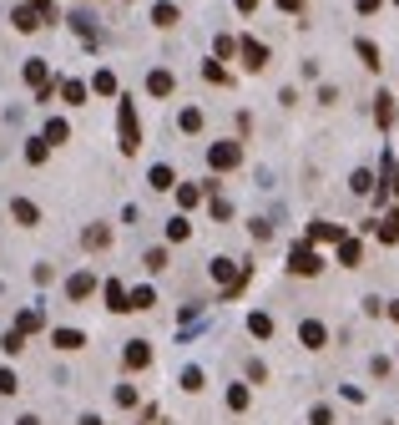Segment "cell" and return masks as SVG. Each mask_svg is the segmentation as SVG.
<instances>
[{"mask_svg":"<svg viewBox=\"0 0 399 425\" xmlns=\"http://www.w3.org/2000/svg\"><path fill=\"white\" fill-rule=\"evenodd\" d=\"M91 92L112 96V92H116V76H112V71H96V76H91Z\"/></svg>","mask_w":399,"mask_h":425,"instance_id":"cell-30","label":"cell"},{"mask_svg":"<svg viewBox=\"0 0 399 425\" xmlns=\"http://www.w3.org/2000/svg\"><path fill=\"white\" fill-rule=\"evenodd\" d=\"M389 319H394V324H399V299H394V304H389Z\"/></svg>","mask_w":399,"mask_h":425,"instance_id":"cell-50","label":"cell"},{"mask_svg":"<svg viewBox=\"0 0 399 425\" xmlns=\"http://www.w3.org/2000/svg\"><path fill=\"white\" fill-rule=\"evenodd\" d=\"M248 334L268 339V334H273V319H268V314H248Z\"/></svg>","mask_w":399,"mask_h":425,"instance_id":"cell-28","label":"cell"},{"mask_svg":"<svg viewBox=\"0 0 399 425\" xmlns=\"http://www.w3.org/2000/svg\"><path fill=\"white\" fill-rule=\"evenodd\" d=\"M146 268L162 273V268H167V248H146Z\"/></svg>","mask_w":399,"mask_h":425,"instance_id":"cell-37","label":"cell"},{"mask_svg":"<svg viewBox=\"0 0 399 425\" xmlns=\"http://www.w3.org/2000/svg\"><path fill=\"white\" fill-rule=\"evenodd\" d=\"M172 87H177L172 71H152V76H146V92H152V96H172Z\"/></svg>","mask_w":399,"mask_h":425,"instance_id":"cell-13","label":"cell"},{"mask_svg":"<svg viewBox=\"0 0 399 425\" xmlns=\"http://www.w3.org/2000/svg\"><path fill=\"white\" fill-rule=\"evenodd\" d=\"M213 46H218V56H233V51H238V41H233V36H218Z\"/></svg>","mask_w":399,"mask_h":425,"instance_id":"cell-42","label":"cell"},{"mask_svg":"<svg viewBox=\"0 0 399 425\" xmlns=\"http://www.w3.org/2000/svg\"><path fill=\"white\" fill-rule=\"evenodd\" d=\"M31 10H40V20H56V6H51V0H31Z\"/></svg>","mask_w":399,"mask_h":425,"instance_id":"cell-44","label":"cell"},{"mask_svg":"<svg viewBox=\"0 0 399 425\" xmlns=\"http://www.w3.org/2000/svg\"><path fill=\"white\" fill-rule=\"evenodd\" d=\"M349 187H354L359 198H364V193H374V173H369V167H359V173L349 178Z\"/></svg>","mask_w":399,"mask_h":425,"instance_id":"cell-25","label":"cell"},{"mask_svg":"<svg viewBox=\"0 0 399 425\" xmlns=\"http://www.w3.org/2000/svg\"><path fill=\"white\" fill-rule=\"evenodd\" d=\"M121 359H127V370H146V365H152V350H146V339H127Z\"/></svg>","mask_w":399,"mask_h":425,"instance_id":"cell-6","label":"cell"},{"mask_svg":"<svg viewBox=\"0 0 399 425\" xmlns=\"http://www.w3.org/2000/svg\"><path fill=\"white\" fill-rule=\"evenodd\" d=\"M308 425H333V410H329V405H313V410H308Z\"/></svg>","mask_w":399,"mask_h":425,"instance_id":"cell-38","label":"cell"},{"mask_svg":"<svg viewBox=\"0 0 399 425\" xmlns=\"http://www.w3.org/2000/svg\"><path fill=\"white\" fill-rule=\"evenodd\" d=\"M0 350H6V354H20V350H26V334H20V329H10L6 339H0Z\"/></svg>","mask_w":399,"mask_h":425,"instance_id":"cell-34","label":"cell"},{"mask_svg":"<svg viewBox=\"0 0 399 425\" xmlns=\"http://www.w3.org/2000/svg\"><path fill=\"white\" fill-rule=\"evenodd\" d=\"M299 339H303V350H324V345H329V329L319 324V319H303V324H299Z\"/></svg>","mask_w":399,"mask_h":425,"instance_id":"cell-5","label":"cell"},{"mask_svg":"<svg viewBox=\"0 0 399 425\" xmlns=\"http://www.w3.org/2000/svg\"><path fill=\"white\" fill-rule=\"evenodd\" d=\"M10 20H15V31H36V26H40V10H31V6H15V15H10Z\"/></svg>","mask_w":399,"mask_h":425,"instance_id":"cell-17","label":"cell"},{"mask_svg":"<svg viewBox=\"0 0 399 425\" xmlns=\"http://www.w3.org/2000/svg\"><path fill=\"white\" fill-rule=\"evenodd\" d=\"M238 162H243L238 142H213V147H207V167H213V173H233Z\"/></svg>","mask_w":399,"mask_h":425,"instance_id":"cell-2","label":"cell"},{"mask_svg":"<svg viewBox=\"0 0 399 425\" xmlns=\"http://www.w3.org/2000/svg\"><path fill=\"white\" fill-rule=\"evenodd\" d=\"M182 390H187V395H197V390H202V370H197V365H187V370H182Z\"/></svg>","mask_w":399,"mask_h":425,"instance_id":"cell-33","label":"cell"},{"mask_svg":"<svg viewBox=\"0 0 399 425\" xmlns=\"http://www.w3.org/2000/svg\"><path fill=\"white\" fill-rule=\"evenodd\" d=\"M213 218H233V203H227V198H213Z\"/></svg>","mask_w":399,"mask_h":425,"instance_id":"cell-45","label":"cell"},{"mask_svg":"<svg viewBox=\"0 0 399 425\" xmlns=\"http://www.w3.org/2000/svg\"><path fill=\"white\" fill-rule=\"evenodd\" d=\"M374 117H379V127H389L394 122V96H384V92L374 96Z\"/></svg>","mask_w":399,"mask_h":425,"instance_id":"cell-21","label":"cell"},{"mask_svg":"<svg viewBox=\"0 0 399 425\" xmlns=\"http://www.w3.org/2000/svg\"><path fill=\"white\" fill-rule=\"evenodd\" d=\"M369 233H379V243H399V212H384L379 223H369Z\"/></svg>","mask_w":399,"mask_h":425,"instance_id":"cell-9","label":"cell"},{"mask_svg":"<svg viewBox=\"0 0 399 425\" xmlns=\"http://www.w3.org/2000/svg\"><path fill=\"white\" fill-rule=\"evenodd\" d=\"M26 81H31L36 92L46 87V61H40V56H36V61H26Z\"/></svg>","mask_w":399,"mask_h":425,"instance_id":"cell-22","label":"cell"},{"mask_svg":"<svg viewBox=\"0 0 399 425\" xmlns=\"http://www.w3.org/2000/svg\"><path fill=\"white\" fill-rule=\"evenodd\" d=\"M81 243H86V248H107L112 233H107V228H86V233H81Z\"/></svg>","mask_w":399,"mask_h":425,"instance_id":"cell-29","label":"cell"},{"mask_svg":"<svg viewBox=\"0 0 399 425\" xmlns=\"http://www.w3.org/2000/svg\"><path fill=\"white\" fill-rule=\"evenodd\" d=\"M146 182H152L157 193H172V187H177V173H172V167H167V162H157L152 173H146Z\"/></svg>","mask_w":399,"mask_h":425,"instance_id":"cell-10","label":"cell"},{"mask_svg":"<svg viewBox=\"0 0 399 425\" xmlns=\"http://www.w3.org/2000/svg\"><path fill=\"white\" fill-rule=\"evenodd\" d=\"M152 20H157V26L167 31V26H177V20H182V10H177V6H167V0H162V6L152 10Z\"/></svg>","mask_w":399,"mask_h":425,"instance_id":"cell-20","label":"cell"},{"mask_svg":"<svg viewBox=\"0 0 399 425\" xmlns=\"http://www.w3.org/2000/svg\"><path fill=\"white\" fill-rule=\"evenodd\" d=\"M61 96H66L71 106H81L86 101V87H81V81H61Z\"/></svg>","mask_w":399,"mask_h":425,"instance_id":"cell-31","label":"cell"},{"mask_svg":"<svg viewBox=\"0 0 399 425\" xmlns=\"http://www.w3.org/2000/svg\"><path fill=\"white\" fill-rule=\"evenodd\" d=\"M71 26H76V36H86V41L96 36V31H91V15H86V10H76V15H71Z\"/></svg>","mask_w":399,"mask_h":425,"instance_id":"cell-36","label":"cell"},{"mask_svg":"<svg viewBox=\"0 0 399 425\" xmlns=\"http://www.w3.org/2000/svg\"><path fill=\"white\" fill-rule=\"evenodd\" d=\"M394 6H399V0H394Z\"/></svg>","mask_w":399,"mask_h":425,"instance_id":"cell-53","label":"cell"},{"mask_svg":"<svg viewBox=\"0 0 399 425\" xmlns=\"http://www.w3.org/2000/svg\"><path fill=\"white\" fill-rule=\"evenodd\" d=\"M167 238H172V243H187V238H193V223H187V218H172V223H167Z\"/></svg>","mask_w":399,"mask_h":425,"instance_id":"cell-24","label":"cell"},{"mask_svg":"<svg viewBox=\"0 0 399 425\" xmlns=\"http://www.w3.org/2000/svg\"><path fill=\"white\" fill-rule=\"evenodd\" d=\"M319 268H324L319 253H313L308 243H293V253H288V273H303V279H313Z\"/></svg>","mask_w":399,"mask_h":425,"instance_id":"cell-3","label":"cell"},{"mask_svg":"<svg viewBox=\"0 0 399 425\" xmlns=\"http://www.w3.org/2000/svg\"><path fill=\"white\" fill-rule=\"evenodd\" d=\"M339 264H344V268H359V264H364V248H359V238H349V233L339 238Z\"/></svg>","mask_w":399,"mask_h":425,"instance_id":"cell-8","label":"cell"},{"mask_svg":"<svg viewBox=\"0 0 399 425\" xmlns=\"http://www.w3.org/2000/svg\"><path fill=\"white\" fill-rule=\"evenodd\" d=\"M81 425H101V415H81Z\"/></svg>","mask_w":399,"mask_h":425,"instance_id":"cell-49","label":"cell"},{"mask_svg":"<svg viewBox=\"0 0 399 425\" xmlns=\"http://www.w3.org/2000/svg\"><path fill=\"white\" fill-rule=\"evenodd\" d=\"M10 218H15L20 228H36V223H40V208H36L31 198H15V203H10Z\"/></svg>","mask_w":399,"mask_h":425,"instance_id":"cell-7","label":"cell"},{"mask_svg":"<svg viewBox=\"0 0 399 425\" xmlns=\"http://www.w3.org/2000/svg\"><path fill=\"white\" fill-rule=\"evenodd\" d=\"M116 127H121V152H137L142 147V122H137V106H132V96H121V112H116Z\"/></svg>","mask_w":399,"mask_h":425,"instance_id":"cell-1","label":"cell"},{"mask_svg":"<svg viewBox=\"0 0 399 425\" xmlns=\"http://www.w3.org/2000/svg\"><path fill=\"white\" fill-rule=\"evenodd\" d=\"M233 6H238V10L248 15V10H258V0H233Z\"/></svg>","mask_w":399,"mask_h":425,"instance_id":"cell-48","label":"cell"},{"mask_svg":"<svg viewBox=\"0 0 399 425\" xmlns=\"http://www.w3.org/2000/svg\"><path fill=\"white\" fill-rule=\"evenodd\" d=\"M379 6H384V0H359V15H374Z\"/></svg>","mask_w":399,"mask_h":425,"instance_id":"cell-47","label":"cell"},{"mask_svg":"<svg viewBox=\"0 0 399 425\" xmlns=\"http://www.w3.org/2000/svg\"><path fill=\"white\" fill-rule=\"evenodd\" d=\"M354 51H359V61L369 71H379V46H374V41H354Z\"/></svg>","mask_w":399,"mask_h":425,"instance_id":"cell-19","label":"cell"},{"mask_svg":"<svg viewBox=\"0 0 399 425\" xmlns=\"http://www.w3.org/2000/svg\"><path fill=\"white\" fill-rule=\"evenodd\" d=\"M248 400H253L248 385H227V410H248Z\"/></svg>","mask_w":399,"mask_h":425,"instance_id":"cell-27","label":"cell"},{"mask_svg":"<svg viewBox=\"0 0 399 425\" xmlns=\"http://www.w3.org/2000/svg\"><path fill=\"white\" fill-rule=\"evenodd\" d=\"M177 127H182V132H202V112H197V106H182Z\"/></svg>","mask_w":399,"mask_h":425,"instance_id":"cell-23","label":"cell"},{"mask_svg":"<svg viewBox=\"0 0 399 425\" xmlns=\"http://www.w3.org/2000/svg\"><path fill=\"white\" fill-rule=\"evenodd\" d=\"M46 142H51V147H61V142H71V127L61 122V117H51V122H46Z\"/></svg>","mask_w":399,"mask_h":425,"instance_id":"cell-18","label":"cell"},{"mask_svg":"<svg viewBox=\"0 0 399 425\" xmlns=\"http://www.w3.org/2000/svg\"><path fill=\"white\" fill-rule=\"evenodd\" d=\"M238 51H243V66H248V71H263V66H268V46H263V41H253V36H248Z\"/></svg>","mask_w":399,"mask_h":425,"instance_id":"cell-4","label":"cell"},{"mask_svg":"<svg viewBox=\"0 0 399 425\" xmlns=\"http://www.w3.org/2000/svg\"><path fill=\"white\" fill-rule=\"evenodd\" d=\"M248 233H253L258 243H268V238H273V223H263V218H258V223H248Z\"/></svg>","mask_w":399,"mask_h":425,"instance_id":"cell-41","label":"cell"},{"mask_svg":"<svg viewBox=\"0 0 399 425\" xmlns=\"http://www.w3.org/2000/svg\"><path fill=\"white\" fill-rule=\"evenodd\" d=\"M51 345H56V350H81V345H86V334H81V329H56Z\"/></svg>","mask_w":399,"mask_h":425,"instance_id":"cell-15","label":"cell"},{"mask_svg":"<svg viewBox=\"0 0 399 425\" xmlns=\"http://www.w3.org/2000/svg\"><path fill=\"white\" fill-rule=\"evenodd\" d=\"M20 390V380H15V370H0V395H15Z\"/></svg>","mask_w":399,"mask_h":425,"instance_id":"cell-39","label":"cell"},{"mask_svg":"<svg viewBox=\"0 0 399 425\" xmlns=\"http://www.w3.org/2000/svg\"><path fill=\"white\" fill-rule=\"evenodd\" d=\"M308 238H313V243H339L344 228H339V223H308Z\"/></svg>","mask_w":399,"mask_h":425,"instance_id":"cell-12","label":"cell"},{"mask_svg":"<svg viewBox=\"0 0 399 425\" xmlns=\"http://www.w3.org/2000/svg\"><path fill=\"white\" fill-rule=\"evenodd\" d=\"M116 405H137V390L132 385H116Z\"/></svg>","mask_w":399,"mask_h":425,"instance_id":"cell-43","label":"cell"},{"mask_svg":"<svg viewBox=\"0 0 399 425\" xmlns=\"http://www.w3.org/2000/svg\"><path fill=\"white\" fill-rule=\"evenodd\" d=\"M40 324H46V314H40L36 304H31V309H20V319H15V329H20V334H36Z\"/></svg>","mask_w":399,"mask_h":425,"instance_id":"cell-14","label":"cell"},{"mask_svg":"<svg viewBox=\"0 0 399 425\" xmlns=\"http://www.w3.org/2000/svg\"><path fill=\"white\" fill-rule=\"evenodd\" d=\"M197 198H202V187H193V182L177 187V203H182V208H197Z\"/></svg>","mask_w":399,"mask_h":425,"instance_id":"cell-35","label":"cell"},{"mask_svg":"<svg viewBox=\"0 0 399 425\" xmlns=\"http://www.w3.org/2000/svg\"><path fill=\"white\" fill-rule=\"evenodd\" d=\"M91 289H96V273H76V279L66 284V299L81 304V299H91Z\"/></svg>","mask_w":399,"mask_h":425,"instance_id":"cell-11","label":"cell"},{"mask_svg":"<svg viewBox=\"0 0 399 425\" xmlns=\"http://www.w3.org/2000/svg\"><path fill=\"white\" fill-rule=\"evenodd\" d=\"M15 425H40V420H36V415H26V420H15Z\"/></svg>","mask_w":399,"mask_h":425,"instance_id":"cell-51","label":"cell"},{"mask_svg":"<svg viewBox=\"0 0 399 425\" xmlns=\"http://www.w3.org/2000/svg\"><path fill=\"white\" fill-rule=\"evenodd\" d=\"M107 309H112V314H127V309H132V304H127V289H121L116 279L107 284Z\"/></svg>","mask_w":399,"mask_h":425,"instance_id":"cell-16","label":"cell"},{"mask_svg":"<svg viewBox=\"0 0 399 425\" xmlns=\"http://www.w3.org/2000/svg\"><path fill=\"white\" fill-rule=\"evenodd\" d=\"M394 198H399V182H394Z\"/></svg>","mask_w":399,"mask_h":425,"instance_id":"cell-52","label":"cell"},{"mask_svg":"<svg viewBox=\"0 0 399 425\" xmlns=\"http://www.w3.org/2000/svg\"><path fill=\"white\" fill-rule=\"evenodd\" d=\"M46 152H51V142H46V137L26 142V162H46Z\"/></svg>","mask_w":399,"mask_h":425,"instance_id":"cell-32","label":"cell"},{"mask_svg":"<svg viewBox=\"0 0 399 425\" xmlns=\"http://www.w3.org/2000/svg\"><path fill=\"white\" fill-rule=\"evenodd\" d=\"M127 304H132V309H152V304H157V294L142 284V289H132V294H127Z\"/></svg>","mask_w":399,"mask_h":425,"instance_id":"cell-26","label":"cell"},{"mask_svg":"<svg viewBox=\"0 0 399 425\" xmlns=\"http://www.w3.org/2000/svg\"><path fill=\"white\" fill-rule=\"evenodd\" d=\"M278 10H288V15H299V10H303V0H278Z\"/></svg>","mask_w":399,"mask_h":425,"instance_id":"cell-46","label":"cell"},{"mask_svg":"<svg viewBox=\"0 0 399 425\" xmlns=\"http://www.w3.org/2000/svg\"><path fill=\"white\" fill-rule=\"evenodd\" d=\"M202 76H207V81H218V87H227V71L218 66V61H207V66H202Z\"/></svg>","mask_w":399,"mask_h":425,"instance_id":"cell-40","label":"cell"}]
</instances>
